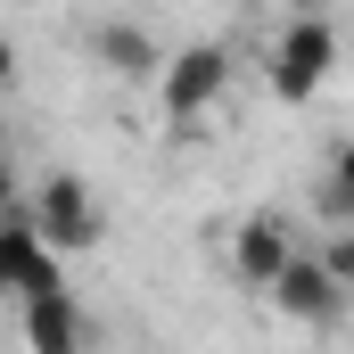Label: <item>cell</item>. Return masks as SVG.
<instances>
[{
  "label": "cell",
  "instance_id": "cell-4",
  "mask_svg": "<svg viewBox=\"0 0 354 354\" xmlns=\"http://www.w3.org/2000/svg\"><path fill=\"white\" fill-rule=\"evenodd\" d=\"M297 256H305L297 223H288V214H264V206H256V214H239V223L223 231V272H231L239 288H256V297H264Z\"/></svg>",
  "mask_w": 354,
  "mask_h": 354
},
{
  "label": "cell",
  "instance_id": "cell-10",
  "mask_svg": "<svg viewBox=\"0 0 354 354\" xmlns=\"http://www.w3.org/2000/svg\"><path fill=\"white\" fill-rule=\"evenodd\" d=\"M322 264H330V272H338V280L354 288V223H346V231H330V239H322Z\"/></svg>",
  "mask_w": 354,
  "mask_h": 354
},
{
  "label": "cell",
  "instance_id": "cell-2",
  "mask_svg": "<svg viewBox=\"0 0 354 354\" xmlns=\"http://www.w3.org/2000/svg\"><path fill=\"white\" fill-rule=\"evenodd\" d=\"M149 91H157V115H165L174 132H189V124H206V115L223 107V91H231V50H223V41H181Z\"/></svg>",
  "mask_w": 354,
  "mask_h": 354
},
{
  "label": "cell",
  "instance_id": "cell-5",
  "mask_svg": "<svg viewBox=\"0 0 354 354\" xmlns=\"http://www.w3.org/2000/svg\"><path fill=\"white\" fill-rule=\"evenodd\" d=\"M346 297H354V288L322 264V248H305V256H297V264L264 288V305L280 313V322H297V330H330V322L346 313Z\"/></svg>",
  "mask_w": 354,
  "mask_h": 354
},
{
  "label": "cell",
  "instance_id": "cell-1",
  "mask_svg": "<svg viewBox=\"0 0 354 354\" xmlns=\"http://www.w3.org/2000/svg\"><path fill=\"white\" fill-rule=\"evenodd\" d=\"M346 66V41H338V25L330 17H280L264 41V91L280 107H313L330 75Z\"/></svg>",
  "mask_w": 354,
  "mask_h": 354
},
{
  "label": "cell",
  "instance_id": "cell-3",
  "mask_svg": "<svg viewBox=\"0 0 354 354\" xmlns=\"http://www.w3.org/2000/svg\"><path fill=\"white\" fill-rule=\"evenodd\" d=\"M25 214L41 223V239L58 248V256H91L99 239H107V214H99V189L83 174H41L25 189Z\"/></svg>",
  "mask_w": 354,
  "mask_h": 354
},
{
  "label": "cell",
  "instance_id": "cell-6",
  "mask_svg": "<svg viewBox=\"0 0 354 354\" xmlns=\"http://www.w3.org/2000/svg\"><path fill=\"white\" fill-rule=\"evenodd\" d=\"M83 50H91V66H99V75H115V83H157V75H165V58H174L140 17H99Z\"/></svg>",
  "mask_w": 354,
  "mask_h": 354
},
{
  "label": "cell",
  "instance_id": "cell-11",
  "mask_svg": "<svg viewBox=\"0 0 354 354\" xmlns=\"http://www.w3.org/2000/svg\"><path fill=\"white\" fill-rule=\"evenodd\" d=\"M280 17H330V0H272Z\"/></svg>",
  "mask_w": 354,
  "mask_h": 354
},
{
  "label": "cell",
  "instance_id": "cell-7",
  "mask_svg": "<svg viewBox=\"0 0 354 354\" xmlns=\"http://www.w3.org/2000/svg\"><path fill=\"white\" fill-rule=\"evenodd\" d=\"M0 280L17 288V305L25 297H50V288H66V256L41 239V223L17 206V223H8V239H0Z\"/></svg>",
  "mask_w": 354,
  "mask_h": 354
},
{
  "label": "cell",
  "instance_id": "cell-9",
  "mask_svg": "<svg viewBox=\"0 0 354 354\" xmlns=\"http://www.w3.org/2000/svg\"><path fill=\"white\" fill-rule=\"evenodd\" d=\"M313 214H322L330 231L354 223V140H338V149L322 157V174H313Z\"/></svg>",
  "mask_w": 354,
  "mask_h": 354
},
{
  "label": "cell",
  "instance_id": "cell-8",
  "mask_svg": "<svg viewBox=\"0 0 354 354\" xmlns=\"http://www.w3.org/2000/svg\"><path fill=\"white\" fill-rule=\"evenodd\" d=\"M17 313H25V346H33V354H83V330H91V313H83V297H75V288L25 297Z\"/></svg>",
  "mask_w": 354,
  "mask_h": 354
}]
</instances>
